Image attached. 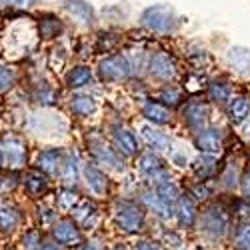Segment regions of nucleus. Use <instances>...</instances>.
<instances>
[{"label": "nucleus", "mask_w": 250, "mask_h": 250, "mask_svg": "<svg viewBox=\"0 0 250 250\" xmlns=\"http://www.w3.org/2000/svg\"><path fill=\"white\" fill-rule=\"evenodd\" d=\"M140 24L150 32L168 34L176 28V12L170 4H152L142 10Z\"/></svg>", "instance_id": "f257e3e1"}, {"label": "nucleus", "mask_w": 250, "mask_h": 250, "mask_svg": "<svg viewBox=\"0 0 250 250\" xmlns=\"http://www.w3.org/2000/svg\"><path fill=\"white\" fill-rule=\"evenodd\" d=\"M114 220L118 224V228L126 234H138L144 230V224H146V214H144V208L138 202L132 200H120L116 204V212H114Z\"/></svg>", "instance_id": "f03ea898"}, {"label": "nucleus", "mask_w": 250, "mask_h": 250, "mask_svg": "<svg viewBox=\"0 0 250 250\" xmlns=\"http://www.w3.org/2000/svg\"><path fill=\"white\" fill-rule=\"evenodd\" d=\"M200 230L212 240H222L230 232V218L222 206H208L200 216Z\"/></svg>", "instance_id": "7ed1b4c3"}, {"label": "nucleus", "mask_w": 250, "mask_h": 250, "mask_svg": "<svg viewBox=\"0 0 250 250\" xmlns=\"http://www.w3.org/2000/svg\"><path fill=\"white\" fill-rule=\"evenodd\" d=\"M132 74V64L124 54L106 56L98 64V76L102 82H122L128 80Z\"/></svg>", "instance_id": "20e7f679"}, {"label": "nucleus", "mask_w": 250, "mask_h": 250, "mask_svg": "<svg viewBox=\"0 0 250 250\" xmlns=\"http://www.w3.org/2000/svg\"><path fill=\"white\" fill-rule=\"evenodd\" d=\"M222 130L214 126H206L194 136V146L208 156H216L222 150Z\"/></svg>", "instance_id": "39448f33"}, {"label": "nucleus", "mask_w": 250, "mask_h": 250, "mask_svg": "<svg viewBox=\"0 0 250 250\" xmlns=\"http://www.w3.org/2000/svg\"><path fill=\"white\" fill-rule=\"evenodd\" d=\"M52 236L58 244L62 246H80L82 244V234L80 228L74 220L70 218H62L52 224Z\"/></svg>", "instance_id": "423d86ee"}, {"label": "nucleus", "mask_w": 250, "mask_h": 250, "mask_svg": "<svg viewBox=\"0 0 250 250\" xmlns=\"http://www.w3.org/2000/svg\"><path fill=\"white\" fill-rule=\"evenodd\" d=\"M90 152H92L96 162L106 164V166H110V168H114V170H124V162H122V156L118 154V150L108 146V144L104 142L102 138L90 140Z\"/></svg>", "instance_id": "0eeeda50"}, {"label": "nucleus", "mask_w": 250, "mask_h": 250, "mask_svg": "<svg viewBox=\"0 0 250 250\" xmlns=\"http://www.w3.org/2000/svg\"><path fill=\"white\" fill-rule=\"evenodd\" d=\"M138 170H140V174H142L144 178L152 180V182H158V180H162V178L168 176V170H166L164 160H162L156 152L142 154L140 160H138Z\"/></svg>", "instance_id": "6e6552de"}, {"label": "nucleus", "mask_w": 250, "mask_h": 250, "mask_svg": "<svg viewBox=\"0 0 250 250\" xmlns=\"http://www.w3.org/2000/svg\"><path fill=\"white\" fill-rule=\"evenodd\" d=\"M2 146V152H4V162H8V166L12 168H20V166L26 164V158H28V148L26 144L16 138V136H8L0 142Z\"/></svg>", "instance_id": "1a4fd4ad"}, {"label": "nucleus", "mask_w": 250, "mask_h": 250, "mask_svg": "<svg viewBox=\"0 0 250 250\" xmlns=\"http://www.w3.org/2000/svg\"><path fill=\"white\" fill-rule=\"evenodd\" d=\"M182 118L186 122V126L194 132H200L206 128L208 124V106L200 100H190L186 106L182 108Z\"/></svg>", "instance_id": "9d476101"}, {"label": "nucleus", "mask_w": 250, "mask_h": 250, "mask_svg": "<svg viewBox=\"0 0 250 250\" xmlns=\"http://www.w3.org/2000/svg\"><path fill=\"white\" fill-rule=\"evenodd\" d=\"M148 70H150V74L154 78L164 80V82H170L176 76V64H174V60L170 58V54H166V52H154L150 56Z\"/></svg>", "instance_id": "9b49d317"}, {"label": "nucleus", "mask_w": 250, "mask_h": 250, "mask_svg": "<svg viewBox=\"0 0 250 250\" xmlns=\"http://www.w3.org/2000/svg\"><path fill=\"white\" fill-rule=\"evenodd\" d=\"M112 140H114V146L120 154H124V156L138 154V138L130 128L122 126V124L112 126Z\"/></svg>", "instance_id": "f8f14e48"}, {"label": "nucleus", "mask_w": 250, "mask_h": 250, "mask_svg": "<svg viewBox=\"0 0 250 250\" xmlns=\"http://www.w3.org/2000/svg\"><path fill=\"white\" fill-rule=\"evenodd\" d=\"M174 216L182 228H192L196 224L198 212H196V204L190 194H180V198L176 200V206H174Z\"/></svg>", "instance_id": "ddd939ff"}, {"label": "nucleus", "mask_w": 250, "mask_h": 250, "mask_svg": "<svg viewBox=\"0 0 250 250\" xmlns=\"http://www.w3.org/2000/svg\"><path fill=\"white\" fill-rule=\"evenodd\" d=\"M82 174H84V180H86V184H88V188L94 192V194H98V196H104L106 194V190H108V178H106V174H104L98 166H94V164H84V168H82Z\"/></svg>", "instance_id": "4468645a"}, {"label": "nucleus", "mask_w": 250, "mask_h": 250, "mask_svg": "<svg viewBox=\"0 0 250 250\" xmlns=\"http://www.w3.org/2000/svg\"><path fill=\"white\" fill-rule=\"evenodd\" d=\"M62 160H64V152H62L60 148H46V150H42L38 154V170L48 174V176L58 174Z\"/></svg>", "instance_id": "2eb2a0df"}, {"label": "nucleus", "mask_w": 250, "mask_h": 250, "mask_svg": "<svg viewBox=\"0 0 250 250\" xmlns=\"http://www.w3.org/2000/svg\"><path fill=\"white\" fill-rule=\"evenodd\" d=\"M142 116L148 122L156 124V126H166V124L172 122V114H170L168 106H164V104L154 102V100H148L142 106Z\"/></svg>", "instance_id": "dca6fc26"}, {"label": "nucleus", "mask_w": 250, "mask_h": 250, "mask_svg": "<svg viewBox=\"0 0 250 250\" xmlns=\"http://www.w3.org/2000/svg\"><path fill=\"white\" fill-rule=\"evenodd\" d=\"M154 196H156L162 204L174 208V206H176V200L180 198V190H178L176 182L166 176V178L154 182Z\"/></svg>", "instance_id": "f3484780"}, {"label": "nucleus", "mask_w": 250, "mask_h": 250, "mask_svg": "<svg viewBox=\"0 0 250 250\" xmlns=\"http://www.w3.org/2000/svg\"><path fill=\"white\" fill-rule=\"evenodd\" d=\"M72 216H74V222L82 228H92L96 224V218H98V208L94 206V202L90 200H80L74 208H72Z\"/></svg>", "instance_id": "a211bd4d"}, {"label": "nucleus", "mask_w": 250, "mask_h": 250, "mask_svg": "<svg viewBox=\"0 0 250 250\" xmlns=\"http://www.w3.org/2000/svg\"><path fill=\"white\" fill-rule=\"evenodd\" d=\"M64 8H66V12L70 16H74L76 20H80L82 24H86V26H92L94 24L96 14H94L92 4H88L86 0H66Z\"/></svg>", "instance_id": "6ab92c4d"}, {"label": "nucleus", "mask_w": 250, "mask_h": 250, "mask_svg": "<svg viewBox=\"0 0 250 250\" xmlns=\"http://www.w3.org/2000/svg\"><path fill=\"white\" fill-rule=\"evenodd\" d=\"M140 134L144 138V142L148 144V146L152 148V152H158V150H168L170 148V138L166 136L164 132L156 130L154 126H150V124H146V126L140 128Z\"/></svg>", "instance_id": "aec40b11"}, {"label": "nucleus", "mask_w": 250, "mask_h": 250, "mask_svg": "<svg viewBox=\"0 0 250 250\" xmlns=\"http://www.w3.org/2000/svg\"><path fill=\"white\" fill-rule=\"evenodd\" d=\"M24 188H26V192H28L32 198H40V196H42V194L48 190L46 174L40 172V170L26 172V176H24Z\"/></svg>", "instance_id": "412c9836"}, {"label": "nucleus", "mask_w": 250, "mask_h": 250, "mask_svg": "<svg viewBox=\"0 0 250 250\" xmlns=\"http://www.w3.org/2000/svg\"><path fill=\"white\" fill-rule=\"evenodd\" d=\"M92 70L84 64H80V66H74L66 72V86L72 88V90H78V88H84L88 86L90 82H92Z\"/></svg>", "instance_id": "4be33fe9"}, {"label": "nucleus", "mask_w": 250, "mask_h": 250, "mask_svg": "<svg viewBox=\"0 0 250 250\" xmlns=\"http://www.w3.org/2000/svg\"><path fill=\"white\" fill-rule=\"evenodd\" d=\"M20 224V212L12 204H0V230L4 234L14 232Z\"/></svg>", "instance_id": "5701e85b"}, {"label": "nucleus", "mask_w": 250, "mask_h": 250, "mask_svg": "<svg viewBox=\"0 0 250 250\" xmlns=\"http://www.w3.org/2000/svg\"><path fill=\"white\" fill-rule=\"evenodd\" d=\"M60 178L66 186H72L78 182V174H80V166H78V158L76 154H66L60 166Z\"/></svg>", "instance_id": "b1692460"}, {"label": "nucleus", "mask_w": 250, "mask_h": 250, "mask_svg": "<svg viewBox=\"0 0 250 250\" xmlns=\"http://www.w3.org/2000/svg\"><path fill=\"white\" fill-rule=\"evenodd\" d=\"M70 108L76 116L86 118L96 110V100L90 94H74L70 100Z\"/></svg>", "instance_id": "393cba45"}, {"label": "nucleus", "mask_w": 250, "mask_h": 250, "mask_svg": "<svg viewBox=\"0 0 250 250\" xmlns=\"http://www.w3.org/2000/svg\"><path fill=\"white\" fill-rule=\"evenodd\" d=\"M250 114V102L242 96H236V98H230L228 102V118H230L234 124H240L248 118Z\"/></svg>", "instance_id": "a878e982"}, {"label": "nucleus", "mask_w": 250, "mask_h": 250, "mask_svg": "<svg viewBox=\"0 0 250 250\" xmlns=\"http://www.w3.org/2000/svg\"><path fill=\"white\" fill-rule=\"evenodd\" d=\"M228 62L238 72H250V50L244 46H232L228 50Z\"/></svg>", "instance_id": "bb28decb"}, {"label": "nucleus", "mask_w": 250, "mask_h": 250, "mask_svg": "<svg viewBox=\"0 0 250 250\" xmlns=\"http://www.w3.org/2000/svg\"><path fill=\"white\" fill-rule=\"evenodd\" d=\"M192 168H194V174L202 180L206 178H210L214 172H216V158L214 156H208V154H202L198 160H194L192 164Z\"/></svg>", "instance_id": "cd10ccee"}, {"label": "nucleus", "mask_w": 250, "mask_h": 250, "mask_svg": "<svg viewBox=\"0 0 250 250\" xmlns=\"http://www.w3.org/2000/svg\"><path fill=\"white\" fill-rule=\"evenodd\" d=\"M230 94H232V90L228 86V82H224V80H212L210 84H208V98L214 102H220V104L230 102Z\"/></svg>", "instance_id": "c85d7f7f"}, {"label": "nucleus", "mask_w": 250, "mask_h": 250, "mask_svg": "<svg viewBox=\"0 0 250 250\" xmlns=\"http://www.w3.org/2000/svg\"><path fill=\"white\" fill-rule=\"evenodd\" d=\"M78 202H80V194L74 188H62L58 192V206L62 210H72Z\"/></svg>", "instance_id": "c756f323"}, {"label": "nucleus", "mask_w": 250, "mask_h": 250, "mask_svg": "<svg viewBox=\"0 0 250 250\" xmlns=\"http://www.w3.org/2000/svg\"><path fill=\"white\" fill-rule=\"evenodd\" d=\"M234 242H236V246L240 250H250V222H242L236 228Z\"/></svg>", "instance_id": "7c9ffc66"}, {"label": "nucleus", "mask_w": 250, "mask_h": 250, "mask_svg": "<svg viewBox=\"0 0 250 250\" xmlns=\"http://www.w3.org/2000/svg\"><path fill=\"white\" fill-rule=\"evenodd\" d=\"M158 98L162 100L164 106H178L180 100H182V94H180V90H176L174 86H166V88L160 90V96H158Z\"/></svg>", "instance_id": "2f4dec72"}, {"label": "nucleus", "mask_w": 250, "mask_h": 250, "mask_svg": "<svg viewBox=\"0 0 250 250\" xmlns=\"http://www.w3.org/2000/svg\"><path fill=\"white\" fill-rule=\"evenodd\" d=\"M16 84V72L8 66L0 64V92H6Z\"/></svg>", "instance_id": "473e14b6"}, {"label": "nucleus", "mask_w": 250, "mask_h": 250, "mask_svg": "<svg viewBox=\"0 0 250 250\" xmlns=\"http://www.w3.org/2000/svg\"><path fill=\"white\" fill-rule=\"evenodd\" d=\"M58 32H60V22L56 18H44L42 22H40V36L54 38V36H58Z\"/></svg>", "instance_id": "72a5a7b5"}, {"label": "nucleus", "mask_w": 250, "mask_h": 250, "mask_svg": "<svg viewBox=\"0 0 250 250\" xmlns=\"http://www.w3.org/2000/svg\"><path fill=\"white\" fill-rule=\"evenodd\" d=\"M22 242H24V248L26 250H36L42 240H40V234L36 230H30V232H26V236H24Z\"/></svg>", "instance_id": "f704fd0d"}, {"label": "nucleus", "mask_w": 250, "mask_h": 250, "mask_svg": "<svg viewBox=\"0 0 250 250\" xmlns=\"http://www.w3.org/2000/svg\"><path fill=\"white\" fill-rule=\"evenodd\" d=\"M56 100V92L50 88V86H42L38 92V102H42V104H54Z\"/></svg>", "instance_id": "c9c22d12"}, {"label": "nucleus", "mask_w": 250, "mask_h": 250, "mask_svg": "<svg viewBox=\"0 0 250 250\" xmlns=\"http://www.w3.org/2000/svg\"><path fill=\"white\" fill-rule=\"evenodd\" d=\"M2 2L10 8H30L36 4V0H2Z\"/></svg>", "instance_id": "e433bc0d"}, {"label": "nucleus", "mask_w": 250, "mask_h": 250, "mask_svg": "<svg viewBox=\"0 0 250 250\" xmlns=\"http://www.w3.org/2000/svg\"><path fill=\"white\" fill-rule=\"evenodd\" d=\"M240 190H242V194L246 198H250V170H246L242 174V178H240Z\"/></svg>", "instance_id": "4c0bfd02"}, {"label": "nucleus", "mask_w": 250, "mask_h": 250, "mask_svg": "<svg viewBox=\"0 0 250 250\" xmlns=\"http://www.w3.org/2000/svg\"><path fill=\"white\" fill-rule=\"evenodd\" d=\"M136 250H162V246H160L158 242H150V240H142V242H138Z\"/></svg>", "instance_id": "58836bf2"}, {"label": "nucleus", "mask_w": 250, "mask_h": 250, "mask_svg": "<svg viewBox=\"0 0 250 250\" xmlns=\"http://www.w3.org/2000/svg\"><path fill=\"white\" fill-rule=\"evenodd\" d=\"M36 250H60V246L54 242H40V246Z\"/></svg>", "instance_id": "ea45409f"}, {"label": "nucleus", "mask_w": 250, "mask_h": 250, "mask_svg": "<svg viewBox=\"0 0 250 250\" xmlns=\"http://www.w3.org/2000/svg\"><path fill=\"white\" fill-rule=\"evenodd\" d=\"M76 250H96L92 244H80V246H76Z\"/></svg>", "instance_id": "a19ab883"}, {"label": "nucleus", "mask_w": 250, "mask_h": 250, "mask_svg": "<svg viewBox=\"0 0 250 250\" xmlns=\"http://www.w3.org/2000/svg\"><path fill=\"white\" fill-rule=\"evenodd\" d=\"M6 162H4V152H2V146H0V168H2Z\"/></svg>", "instance_id": "79ce46f5"}, {"label": "nucleus", "mask_w": 250, "mask_h": 250, "mask_svg": "<svg viewBox=\"0 0 250 250\" xmlns=\"http://www.w3.org/2000/svg\"><path fill=\"white\" fill-rule=\"evenodd\" d=\"M2 184H4V182H2V178H0V188H2Z\"/></svg>", "instance_id": "37998d69"}]
</instances>
